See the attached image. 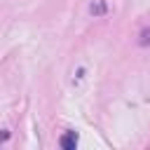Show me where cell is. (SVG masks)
Instances as JSON below:
<instances>
[{
    "instance_id": "1",
    "label": "cell",
    "mask_w": 150,
    "mask_h": 150,
    "mask_svg": "<svg viewBox=\"0 0 150 150\" xmlns=\"http://www.w3.org/2000/svg\"><path fill=\"white\" fill-rule=\"evenodd\" d=\"M59 145H61L63 150H75V148H77V134H75V131L63 134V136H61V141H59Z\"/></svg>"
},
{
    "instance_id": "2",
    "label": "cell",
    "mask_w": 150,
    "mask_h": 150,
    "mask_svg": "<svg viewBox=\"0 0 150 150\" xmlns=\"http://www.w3.org/2000/svg\"><path fill=\"white\" fill-rule=\"evenodd\" d=\"M89 9H91V14H103V12H105V2H103V0H98V2H96V5H91Z\"/></svg>"
},
{
    "instance_id": "3",
    "label": "cell",
    "mask_w": 150,
    "mask_h": 150,
    "mask_svg": "<svg viewBox=\"0 0 150 150\" xmlns=\"http://www.w3.org/2000/svg\"><path fill=\"white\" fill-rule=\"evenodd\" d=\"M7 138H9V134H7V131H2V134H0V143H2V141H7Z\"/></svg>"
}]
</instances>
